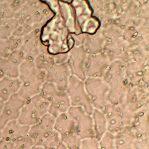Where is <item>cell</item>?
I'll use <instances>...</instances> for the list:
<instances>
[{"label": "cell", "mask_w": 149, "mask_h": 149, "mask_svg": "<svg viewBox=\"0 0 149 149\" xmlns=\"http://www.w3.org/2000/svg\"><path fill=\"white\" fill-rule=\"evenodd\" d=\"M41 27L39 40L52 57L69 54L74 46L71 34L56 10Z\"/></svg>", "instance_id": "6da1fadb"}, {"label": "cell", "mask_w": 149, "mask_h": 149, "mask_svg": "<svg viewBox=\"0 0 149 149\" xmlns=\"http://www.w3.org/2000/svg\"><path fill=\"white\" fill-rule=\"evenodd\" d=\"M18 24L15 18L3 19L0 20V40H5L12 37Z\"/></svg>", "instance_id": "cb8c5ba5"}, {"label": "cell", "mask_w": 149, "mask_h": 149, "mask_svg": "<svg viewBox=\"0 0 149 149\" xmlns=\"http://www.w3.org/2000/svg\"><path fill=\"white\" fill-rule=\"evenodd\" d=\"M20 87L18 78L3 77L0 79V100L3 102L17 93Z\"/></svg>", "instance_id": "ac0fdd59"}, {"label": "cell", "mask_w": 149, "mask_h": 149, "mask_svg": "<svg viewBox=\"0 0 149 149\" xmlns=\"http://www.w3.org/2000/svg\"><path fill=\"white\" fill-rule=\"evenodd\" d=\"M32 149H49L45 147H43L41 146H33L32 147Z\"/></svg>", "instance_id": "1f68e13d"}, {"label": "cell", "mask_w": 149, "mask_h": 149, "mask_svg": "<svg viewBox=\"0 0 149 149\" xmlns=\"http://www.w3.org/2000/svg\"><path fill=\"white\" fill-rule=\"evenodd\" d=\"M0 149H13V145L0 139Z\"/></svg>", "instance_id": "f546056e"}, {"label": "cell", "mask_w": 149, "mask_h": 149, "mask_svg": "<svg viewBox=\"0 0 149 149\" xmlns=\"http://www.w3.org/2000/svg\"><path fill=\"white\" fill-rule=\"evenodd\" d=\"M29 127L20 124L17 120L7 123L1 129V139L6 143L13 145L28 136Z\"/></svg>", "instance_id": "9a60e30c"}, {"label": "cell", "mask_w": 149, "mask_h": 149, "mask_svg": "<svg viewBox=\"0 0 149 149\" xmlns=\"http://www.w3.org/2000/svg\"><path fill=\"white\" fill-rule=\"evenodd\" d=\"M87 57L86 51L81 46H74L69 52L68 64L71 74L84 80V65Z\"/></svg>", "instance_id": "5bb4252c"}, {"label": "cell", "mask_w": 149, "mask_h": 149, "mask_svg": "<svg viewBox=\"0 0 149 149\" xmlns=\"http://www.w3.org/2000/svg\"><path fill=\"white\" fill-rule=\"evenodd\" d=\"M33 144L29 136L20 140L13 145V149H32Z\"/></svg>", "instance_id": "f1b7e54d"}, {"label": "cell", "mask_w": 149, "mask_h": 149, "mask_svg": "<svg viewBox=\"0 0 149 149\" xmlns=\"http://www.w3.org/2000/svg\"><path fill=\"white\" fill-rule=\"evenodd\" d=\"M17 94L26 100L38 94L45 82V72L38 69L33 60H24L19 65Z\"/></svg>", "instance_id": "7a4b0ae2"}, {"label": "cell", "mask_w": 149, "mask_h": 149, "mask_svg": "<svg viewBox=\"0 0 149 149\" xmlns=\"http://www.w3.org/2000/svg\"><path fill=\"white\" fill-rule=\"evenodd\" d=\"M91 115L95 137L99 140L107 132V118L103 112L95 109H94Z\"/></svg>", "instance_id": "44dd1931"}, {"label": "cell", "mask_w": 149, "mask_h": 149, "mask_svg": "<svg viewBox=\"0 0 149 149\" xmlns=\"http://www.w3.org/2000/svg\"><path fill=\"white\" fill-rule=\"evenodd\" d=\"M21 42V38L10 37L5 40H0V58H6L9 54L18 49Z\"/></svg>", "instance_id": "603a6c76"}, {"label": "cell", "mask_w": 149, "mask_h": 149, "mask_svg": "<svg viewBox=\"0 0 149 149\" xmlns=\"http://www.w3.org/2000/svg\"><path fill=\"white\" fill-rule=\"evenodd\" d=\"M79 149H100L98 140L95 137L82 139Z\"/></svg>", "instance_id": "83f0119b"}, {"label": "cell", "mask_w": 149, "mask_h": 149, "mask_svg": "<svg viewBox=\"0 0 149 149\" xmlns=\"http://www.w3.org/2000/svg\"><path fill=\"white\" fill-rule=\"evenodd\" d=\"M112 77H115V74H114V75H112ZM116 78H117V79H118V78H119V75H118H118H117V76H116ZM115 80H115V79H113V81H115Z\"/></svg>", "instance_id": "836d02e7"}, {"label": "cell", "mask_w": 149, "mask_h": 149, "mask_svg": "<svg viewBox=\"0 0 149 149\" xmlns=\"http://www.w3.org/2000/svg\"><path fill=\"white\" fill-rule=\"evenodd\" d=\"M84 83L93 108L104 113L110 104L109 85L102 78L98 77H86L84 80Z\"/></svg>", "instance_id": "8992f818"}, {"label": "cell", "mask_w": 149, "mask_h": 149, "mask_svg": "<svg viewBox=\"0 0 149 149\" xmlns=\"http://www.w3.org/2000/svg\"><path fill=\"white\" fill-rule=\"evenodd\" d=\"M55 119V117L47 113L37 124L29 127L28 136L34 146L56 148L61 143V139L54 129Z\"/></svg>", "instance_id": "3957f363"}, {"label": "cell", "mask_w": 149, "mask_h": 149, "mask_svg": "<svg viewBox=\"0 0 149 149\" xmlns=\"http://www.w3.org/2000/svg\"><path fill=\"white\" fill-rule=\"evenodd\" d=\"M54 129L59 135L60 139L76 132L74 123L67 112L60 114L55 118Z\"/></svg>", "instance_id": "e0dca14e"}, {"label": "cell", "mask_w": 149, "mask_h": 149, "mask_svg": "<svg viewBox=\"0 0 149 149\" xmlns=\"http://www.w3.org/2000/svg\"><path fill=\"white\" fill-rule=\"evenodd\" d=\"M1 139V130L0 129V139Z\"/></svg>", "instance_id": "e575fe53"}, {"label": "cell", "mask_w": 149, "mask_h": 149, "mask_svg": "<svg viewBox=\"0 0 149 149\" xmlns=\"http://www.w3.org/2000/svg\"><path fill=\"white\" fill-rule=\"evenodd\" d=\"M107 120V131L116 134L130 128L134 115L128 109L119 104H109L104 112Z\"/></svg>", "instance_id": "52a82bcc"}, {"label": "cell", "mask_w": 149, "mask_h": 149, "mask_svg": "<svg viewBox=\"0 0 149 149\" xmlns=\"http://www.w3.org/2000/svg\"><path fill=\"white\" fill-rule=\"evenodd\" d=\"M20 65L9 56L0 58V79L6 77L17 78Z\"/></svg>", "instance_id": "ffe728a7"}, {"label": "cell", "mask_w": 149, "mask_h": 149, "mask_svg": "<svg viewBox=\"0 0 149 149\" xmlns=\"http://www.w3.org/2000/svg\"><path fill=\"white\" fill-rule=\"evenodd\" d=\"M136 137L130 128L114 135L116 149H135Z\"/></svg>", "instance_id": "d6986e66"}, {"label": "cell", "mask_w": 149, "mask_h": 149, "mask_svg": "<svg viewBox=\"0 0 149 149\" xmlns=\"http://www.w3.org/2000/svg\"><path fill=\"white\" fill-rule=\"evenodd\" d=\"M72 5L79 32L88 35H93L100 28V22L93 14V10L88 2L85 1H72Z\"/></svg>", "instance_id": "5b68a950"}, {"label": "cell", "mask_w": 149, "mask_h": 149, "mask_svg": "<svg viewBox=\"0 0 149 149\" xmlns=\"http://www.w3.org/2000/svg\"><path fill=\"white\" fill-rule=\"evenodd\" d=\"M23 1L0 0V20L15 18Z\"/></svg>", "instance_id": "7402d4cb"}, {"label": "cell", "mask_w": 149, "mask_h": 149, "mask_svg": "<svg viewBox=\"0 0 149 149\" xmlns=\"http://www.w3.org/2000/svg\"><path fill=\"white\" fill-rule=\"evenodd\" d=\"M81 140L75 132L61 137V143L69 149H79Z\"/></svg>", "instance_id": "484cf974"}, {"label": "cell", "mask_w": 149, "mask_h": 149, "mask_svg": "<svg viewBox=\"0 0 149 149\" xmlns=\"http://www.w3.org/2000/svg\"><path fill=\"white\" fill-rule=\"evenodd\" d=\"M24 102L25 100L20 97L17 93L13 95L3 102L0 114L1 130L9 122L17 120Z\"/></svg>", "instance_id": "7c38bea8"}, {"label": "cell", "mask_w": 149, "mask_h": 149, "mask_svg": "<svg viewBox=\"0 0 149 149\" xmlns=\"http://www.w3.org/2000/svg\"><path fill=\"white\" fill-rule=\"evenodd\" d=\"M71 75L67 62L54 63L45 72V81L52 84L61 90L66 91Z\"/></svg>", "instance_id": "8fae6325"}, {"label": "cell", "mask_w": 149, "mask_h": 149, "mask_svg": "<svg viewBox=\"0 0 149 149\" xmlns=\"http://www.w3.org/2000/svg\"><path fill=\"white\" fill-rule=\"evenodd\" d=\"M34 62L36 67L45 72L54 63L53 58L47 54L39 53L34 59Z\"/></svg>", "instance_id": "d4e9b609"}, {"label": "cell", "mask_w": 149, "mask_h": 149, "mask_svg": "<svg viewBox=\"0 0 149 149\" xmlns=\"http://www.w3.org/2000/svg\"><path fill=\"white\" fill-rule=\"evenodd\" d=\"M54 10H56L58 12L71 34H79L76 25L73 9L70 3L65 1H58V6Z\"/></svg>", "instance_id": "2e32d148"}, {"label": "cell", "mask_w": 149, "mask_h": 149, "mask_svg": "<svg viewBox=\"0 0 149 149\" xmlns=\"http://www.w3.org/2000/svg\"><path fill=\"white\" fill-rule=\"evenodd\" d=\"M66 92L71 106L81 107L86 112L91 115L94 108L86 90L83 80L72 74Z\"/></svg>", "instance_id": "9c48e42d"}, {"label": "cell", "mask_w": 149, "mask_h": 149, "mask_svg": "<svg viewBox=\"0 0 149 149\" xmlns=\"http://www.w3.org/2000/svg\"><path fill=\"white\" fill-rule=\"evenodd\" d=\"M98 143L100 149H116L114 134L108 131L98 140Z\"/></svg>", "instance_id": "4316f807"}, {"label": "cell", "mask_w": 149, "mask_h": 149, "mask_svg": "<svg viewBox=\"0 0 149 149\" xmlns=\"http://www.w3.org/2000/svg\"><path fill=\"white\" fill-rule=\"evenodd\" d=\"M108 65V58L104 54L95 53L87 55L84 65L86 78H102Z\"/></svg>", "instance_id": "4fadbf2b"}, {"label": "cell", "mask_w": 149, "mask_h": 149, "mask_svg": "<svg viewBox=\"0 0 149 149\" xmlns=\"http://www.w3.org/2000/svg\"><path fill=\"white\" fill-rule=\"evenodd\" d=\"M73 120L76 132L81 139L95 137L91 115L87 113L81 107H72L67 111Z\"/></svg>", "instance_id": "30bf717a"}, {"label": "cell", "mask_w": 149, "mask_h": 149, "mask_svg": "<svg viewBox=\"0 0 149 149\" xmlns=\"http://www.w3.org/2000/svg\"><path fill=\"white\" fill-rule=\"evenodd\" d=\"M3 101H1L0 100V114L1 113V111H2V107H3Z\"/></svg>", "instance_id": "d6a6232c"}, {"label": "cell", "mask_w": 149, "mask_h": 149, "mask_svg": "<svg viewBox=\"0 0 149 149\" xmlns=\"http://www.w3.org/2000/svg\"><path fill=\"white\" fill-rule=\"evenodd\" d=\"M55 149H69L68 148H66L65 146H63L61 143H60L58 146L56 147Z\"/></svg>", "instance_id": "4dcf8cb0"}, {"label": "cell", "mask_w": 149, "mask_h": 149, "mask_svg": "<svg viewBox=\"0 0 149 149\" xmlns=\"http://www.w3.org/2000/svg\"><path fill=\"white\" fill-rule=\"evenodd\" d=\"M40 93L49 102L48 113L55 118L67 112L71 106L66 91L58 89L50 83L45 81Z\"/></svg>", "instance_id": "ba28073f"}, {"label": "cell", "mask_w": 149, "mask_h": 149, "mask_svg": "<svg viewBox=\"0 0 149 149\" xmlns=\"http://www.w3.org/2000/svg\"><path fill=\"white\" fill-rule=\"evenodd\" d=\"M48 109L49 102L39 93L25 100L17 121L22 125L32 126L48 113Z\"/></svg>", "instance_id": "277c9868"}]
</instances>
